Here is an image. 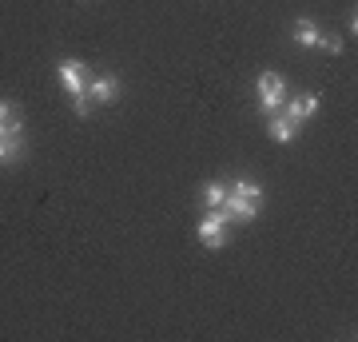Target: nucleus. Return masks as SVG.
I'll use <instances>...</instances> for the list:
<instances>
[{"label":"nucleus","instance_id":"9","mask_svg":"<svg viewBox=\"0 0 358 342\" xmlns=\"http://www.w3.org/2000/svg\"><path fill=\"white\" fill-rule=\"evenodd\" d=\"M267 131H271V140H275V143H294V140H299V124H291L282 112L267 115Z\"/></svg>","mask_w":358,"mask_h":342},{"label":"nucleus","instance_id":"13","mask_svg":"<svg viewBox=\"0 0 358 342\" xmlns=\"http://www.w3.org/2000/svg\"><path fill=\"white\" fill-rule=\"evenodd\" d=\"M319 48H322V52H331V56H338V52L346 48V40H343V36H327V32H322Z\"/></svg>","mask_w":358,"mask_h":342},{"label":"nucleus","instance_id":"11","mask_svg":"<svg viewBox=\"0 0 358 342\" xmlns=\"http://www.w3.org/2000/svg\"><path fill=\"white\" fill-rule=\"evenodd\" d=\"M4 164H20L24 159V136H4Z\"/></svg>","mask_w":358,"mask_h":342},{"label":"nucleus","instance_id":"5","mask_svg":"<svg viewBox=\"0 0 358 342\" xmlns=\"http://www.w3.org/2000/svg\"><path fill=\"white\" fill-rule=\"evenodd\" d=\"M259 211H263V199H247V195H235V191L227 187V199H223V215L235 223V219H243V223H251V219H259Z\"/></svg>","mask_w":358,"mask_h":342},{"label":"nucleus","instance_id":"1","mask_svg":"<svg viewBox=\"0 0 358 342\" xmlns=\"http://www.w3.org/2000/svg\"><path fill=\"white\" fill-rule=\"evenodd\" d=\"M227 223L231 219L223 215V207H207V215L195 223V235H199V243L207 251H223L227 247Z\"/></svg>","mask_w":358,"mask_h":342},{"label":"nucleus","instance_id":"2","mask_svg":"<svg viewBox=\"0 0 358 342\" xmlns=\"http://www.w3.org/2000/svg\"><path fill=\"white\" fill-rule=\"evenodd\" d=\"M282 104H287V80L279 72H263L259 76V108H263V115L282 112Z\"/></svg>","mask_w":358,"mask_h":342},{"label":"nucleus","instance_id":"4","mask_svg":"<svg viewBox=\"0 0 358 342\" xmlns=\"http://www.w3.org/2000/svg\"><path fill=\"white\" fill-rule=\"evenodd\" d=\"M319 112V96L315 92H299V96H287V104H282V115L291 120V124H307L310 115Z\"/></svg>","mask_w":358,"mask_h":342},{"label":"nucleus","instance_id":"3","mask_svg":"<svg viewBox=\"0 0 358 342\" xmlns=\"http://www.w3.org/2000/svg\"><path fill=\"white\" fill-rule=\"evenodd\" d=\"M56 76H60V84H64L68 96H88L92 68L84 60H60V64H56Z\"/></svg>","mask_w":358,"mask_h":342},{"label":"nucleus","instance_id":"8","mask_svg":"<svg viewBox=\"0 0 358 342\" xmlns=\"http://www.w3.org/2000/svg\"><path fill=\"white\" fill-rule=\"evenodd\" d=\"M291 36H294V44H303V48H319V40H322V28L310 20V16H299L291 24Z\"/></svg>","mask_w":358,"mask_h":342},{"label":"nucleus","instance_id":"7","mask_svg":"<svg viewBox=\"0 0 358 342\" xmlns=\"http://www.w3.org/2000/svg\"><path fill=\"white\" fill-rule=\"evenodd\" d=\"M4 136H24V115L13 100H0V140Z\"/></svg>","mask_w":358,"mask_h":342},{"label":"nucleus","instance_id":"14","mask_svg":"<svg viewBox=\"0 0 358 342\" xmlns=\"http://www.w3.org/2000/svg\"><path fill=\"white\" fill-rule=\"evenodd\" d=\"M72 112H76L80 120H88V115H92V100H88V96H72Z\"/></svg>","mask_w":358,"mask_h":342},{"label":"nucleus","instance_id":"10","mask_svg":"<svg viewBox=\"0 0 358 342\" xmlns=\"http://www.w3.org/2000/svg\"><path fill=\"white\" fill-rule=\"evenodd\" d=\"M199 199H203V207H223V199H227V183H219V179L203 183V187H199Z\"/></svg>","mask_w":358,"mask_h":342},{"label":"nucleus","instance_id":"12","mask_svg":"<svg viewBox=\"0 0 358 342\" xmlns=\"http://www.w3.org/2000/svg\"><path fill=\"white\" fill-rule=\"evenodd\" d=\"M235 195H247V199H263V187L259 183H251V179H235V183H227Z\"/></svg>","mask_w":358,"mask_h":342},{"label":"nucleus","instance_id":"6","mask_svg":"<svg viewBox=\"0 0 358 342\" xmlns=\"http://www.w3.org/2000/svg\"><path fill=\"white\" fill-rule=\"evenodd\" d=\"M88 100L92 104H115V100H120V76H115V72L92 76L88 80Z\"/></svg>","mask_w":358,"mask_h":342},{"label":"nucleus","instance_id":"15","mask_svg":"<svg viewBox=\"0 0 358 342\" xmlns=\"http://www.w3.org/2000/svg\"><path fill=\"white\" fill-rule=\"evenodd\" d=\"M0 164H4V143H0Z\"/></svg>","mask_w":358,"mask_h":342}]
</instances>
